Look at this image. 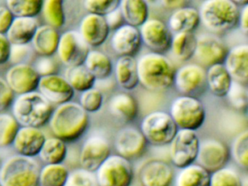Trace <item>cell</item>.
Masks as SVG:
<instances>
[{"instance_id":"obj_1","label":"cell","mask_w":248,"mask_h":186,"mask_svg":"<svg viewBox=\"0 0 248 186\" xmlns=\"http://www.w3.org/2000/svg\"><path fill=\"white\" fill-rule=\"evenodd\" d=\"M139 84L146 90L161 92L173 85L175 68L163 54L147 52L137 61Z\"/></svg>"},{"instance_id":"obj_2","label":"cell","mask_w":248,"mask_h":186,"mask_svg":"<svg viewBox=\"0 0 248 186\" xmlns=\"http://www.w3.org/2000/svg\"><path fill=\"white\" fill-rule=\"evenodd\" d=\"M50 127L56 138L66 142L78 140L89 125V116L79 103L69 101L59 105L53 112Z\"/></svg>"},{"instance_id":"obj_3","label":"cell","mask_w":248,"mask_h":186,"mask_svg":"<svg viewBox=\"0 0 248 186\" xmlns=\"http://www.w3.org/2000/svg\"><path fill=\"white\" fill-rule=\"evenodd\" d=\"M53 105L38 92L20 94L13 104V116L22 126L40 128L50 121Z\"/></svg>"},{"instance_id":"obj_4","label":"cell","mask_w":248,"mask_h":186,"mask_svg":"<svg viewBox=\"0 0 248 186\" xmlns=\"http://www.w3.org/2000/svg\"><path fill=\"white\" fill-rule=\"evenodd\" d=\"M198 11L200 22L212 33H223L238 24L239 8L233 0H206Z\"/></svg>"},{"instance_id":"obj_5","label":"cell","mask_w":248,"mask_h":186,"mask_svg":"<svg viewBox=\"0 0 248 186\" xmlns=\"http://www.w3.org/2000/svg\"><path fill=\"white\" fill-rule=\"evenodd\" d=\"M40 169L33 158L16 155L0 167L2 186H39Z\"/></svg>"},{"instance_id":"obj_6","label":"cell","mask_w":248,"mask_h":186,"mask_svg":"<svg viewBox=\"0 0 248 186\" xmlns=\"http://www.w3.org/2000/svg\"><path fill=\"white\" fill-rule=\"evenodd\" d=\"M169 114L178 129L197 131L204 124L206 112L197 97L180 95L171 103Z\"/></svg>"},{"instance_id":"obj_7","label":"cell","mask_w":248,"mask_h":186,"mask_svg":"<svg viewBox=\"0 0 248 186\" xmlns=\"http://www.w3.org/2000/svg\"><path fill=\"white\" fill-rule=\"evenodd\" d=\"M178 129L170 115L164 110L151 112L140 122V132L148 143L155 146L169 145Z\"/></svg>"},{"instance_id":"obj_8","label":"cell","mask_w":248,"mask_h":186,"mask_svg":"<svg viewBox=\"0 0 248 186\" xmlns=\"http://www.w3.org/2000/svg\"><path fill=\"white\" fill-rule=\"evenodd\" d=\"M95 174L99 186H130L134 177L132 163L118 154L110 155Z\"/></svg>"},{"instance_id":"obj_9","label":"cell","mask_w":248,"mask_h":186,"mask_svg":"<svg viewBox=\"0 0 248 186\" xmlns=\"http://www.w3.org/2000/svg\"><path fill=\"white\" fill-rule=\"evenodd\" d=\"M200 141L196 131L178 129L169 144L172 164L178 169L194 164L197 159Z\"/></svg>"},{"instance_id":"obj_10","label":"cell","mask_w":248,"mask_h":186,"mask_svg":"<svg viewBox=\"0 0 248 186\" xmlns=\"http://www.w3.org/2000/svg\"><path fill=\"white\" fill-rule=\"evenodd\" d=\"M173 85L181 95L197 96L207 87L206 70L200 64L188 63L175 70Z\"/></svg>"},{"instance_id":"obj_11","label":"cell","mask_w":248,"mask_h":186,"mask_svg":"<svg viewBox=\"0 0 248 186\" xmlns=\"http://www.w3.org/2000/svg\"><path fill=\"white\" fill-rule=\"evenodd\" d=\"M230 151L226 143L216 138L200 141L196 161L210 174L226 167Z\"/></svg>"},{"instance_id":"obj_12","label":"cell","mask_w":248,"mask_h":186,"mask_svg":"<svg viewBox=\"0 0 248 186\" xmlns=\"http://www.w3.org/2000/svg\"><path fill=\"white\" fill-rule=\"evenodd\" d=\"M90 50V46L83 40L79 31H68L61 35L58 55L68 68L83 65Z\"/></svg>"},{"instance_id":"obj_13","label":"cell","mask_w":248,"mask_h":186,"mask_svg":"<svg viewBox=\"0 0 248 186\" xmlns=\"http://www.w3.org/2000/svg\"><path fill=\"white\" fill-rule=\"evenodd\" d=\"M229 49L223 40L213 33H202L197 36L194 57L202 66L208 67L223 63Z\"/></svg>"},{"instance_id":"obj_14","label":"cell","mask_w":248,"mask_h":186,"mask_svg":"<svg viewBox=\"0 0 248 186\" xmlns=\"http://www.w3.org/2000/svg\"><path fill=\"white\" fill-rule=\"evenodd\" d=\"M139 29L141 42L152 52L162 54L170 47L172 33L162 20L149 18Z\"/></svg>"},{"instance_id":"obj_15","label":"cell","mask_w":248,"mask_h":186,"mask_svg":"<svg viewBox=\"0 0 248 186\" xmlns=\"http://www.w3.org/2000/svg\"><path fill=\"white\" fill-rule=\"evenodd\" d=\"M111 155L109 142L104 137L93 135L84 142L79 161L84 170L95 173L100 166Z\"/></svg>"},{"instance_id":"obj_16","label":"cell","mask_w":248,"mask_h":186,"mask_svg":"<svg viewBox=\"0 0 248 186\" xmlns=\"http://www.w3.org/2000/svg\"><path fill=\"white\" fill-rule=\"evenodd\" d=\"M147 143L140 129L132 126L120 129L114 140L117 154L129 161L140 158L144 154Z\"/></svg>"},{"instance_id":"obj_17","label":"cell","mask_w":248,"mask_h":186,"mask_svg":"<svg viewBox=\"0 0 248 186\" xmlns=\"http://www.w3.org/2000/svg\"><path fill=\"white\" fill-rule=\"evenodd\" d=\"M140 186H170L174 180V170L164 160L145 161L139 170Z\"/></svg>"},{"instance_id":"obj_18","label":"cell","mask_w":248,"mask_h":186,"mask_svg":"<svg viewBox=\"0 0 248 186\" xmlns=\"http://www.w3.org/2000/svg\"><path fill=\"white\" fill-rule=\"evenodd\" d=\"M39 93L52 105H62L71 101L75 95V90L65 77L53 74L40 77Z\"/></svg>"},{"instance_id":"obj_19","label":"cell","mask_w":248,"mask_h":186,"mask_svg":"<svg viewBox=\"0 0 248 186\" xmlns=\"http://www.w3.org/2000/svg\"><path fill=\"white\" fill-rule=\"evenodd\" d=\"M40 79L34 67L27 63L13 65L6 74L7 84L13 93L19 95L35 91Z\"/></svg>"},{"instance_id":"obj_20","label":"cell","mask_w":248,"mask_h":186,"mask_svg":"<svg viewBox=\"0 0 248 186\" xmlns=\"http://www.w3.org/2000/svg\"><path fill=\"white\" fill-rule=\"evenodd\" d=\"M141 42L139 29L126 23L115 29L111 37V48L119 57L133 56Z\"/></svg>"},{"instance_id":"obj_21","label":"cell","mask_w":248,"mask_h":186,"mask_svg":"<svg viewBox=\"0 0 248 186\" xmlns=\"http://www.w3.org/2000/svg\"><path fill=\"white\" fill-rule=\"evenodd\" d=\"M109 32V27L104 16L88 13L79 25V34L91 47L103 45L107 41Z\"/></svg>"},{"instance_id":"obj_22","label":"cell","mask_w":248,"mask_h":186,"mask_svg":"<svg viewBox=\"0 0 248 186\" xmlns=\"http://www.w3.org/2000/svg\"><path fill=\"white\" fill-rule=\"evenodd\" d=\"M46 138L40 128L21 126L16 135L13 145L18 155L33 158L40 154Z\"/></svg>"},{"instance_id":"obj_23","label":"cell","mask_w":248,"mask_h":186,"mask_svg":"<svg viewBox=\"0 0 248 186\" xmlns=\"http://www.w3.org/2000/svg\"><path fill=\"white\" fill-rule=\"evenodd\" d=\"M223 64L233 81L248 84V44L235 45L229 49Z\"/></svg>"},{"instance_id":"obj_24","label":"cell","mask_w":248,"mask_h":186,"mask_svg":"<svg viewBox=\"0 0 248 186\" xmlns=\"http://www.w3.org/2000/svg\"><path fill=\"white\" fill-rule=\"evenodd\" d=\"M200 23V14L195 7L186 6L171 13L168 20V28L175 33L193 32Z\"/></svg>"},{"instance_id":"obj_25","label":"cell","mask_w":248,"mask_h":186,"mask_svg":"<svg viewBox=\"0 0 248 186\" xmlns=\"http://www.w3.org/2000/svg\"><path fill=\"white\" fill-rule=\"evenodd\" d=\"M114 76L120 87L134 90L139 84L137 60L133 56L119 57L114 65Z\"/></svg>"},{"instance_id":"obj_26","label":"cell","mask_w":248,"mask_h":186,"mask_svg":"<svg viewBox=\"0 0 248 186\" xmlns=\"http://www.w3.org/2000/svg\"><path fill=\"white\" fill-rule=\"evenodd\" d=\"M61 35L57 29L48 26H40L31 43L34 51L41 57H51L57 52Z\"/></svg>"},{"instance_id":"obj_27","label":"cell","mask_w":248,"mask_h":186,"mask_svg":"<svg viewBox=\"0 0 248 186\" xmlns=\"http://www.w3.org/2000/svg\"><path fill=\"white\" fill-rule=\"evenodd\" d=\"M110 113L114 117L124 122H131L139 113L137 100L129 93L114 94L108 103Z\"/></svg>"},{"instance_id":"obj_28","label":"cell","mask_w":248,"mask_h":186,"mask_svg":"<svg viewBox=\"0 0 248 186\" xmlns=\"http://www.w3.org/2000/svg\"><path fill=\"white\" fill-rule=\"evenodd\" d=\"M37 28L38 25L34 17H14L6 36L11 45H29Z\"/></svg>"},{"instance_id":"obj_29","label":"cell","mask_w":248,"mask_h":186,"mask_svg":"<svg viewBox=\"0 0 248 186\" xmlns=\"http://www.w3.org/2000/svg\"><path fill=\"white\" fill-rule=\"evenodd\" d=\"M233 79L223 63L215 64L206 70V84L216 97H226Z\"/></svg>"},{"instance_id":"obj_30","label":"cell","mask_w":248,"mask_h":186,"mask_svg":"<svg viewBox=\"0 0 248 186\" xmlns=\"http://www.w3.org/2000/svg\"><path fill=\"white\" fill-rule=\"evenodd\" d=\"M126 24L139 28L149 19V6L143 0H121L119 5Z\"/></svg>"},{"instance_id":"obj_31","label":"cell","mask_w":248,"mask_h":186,"mask_svg":"<svg viewBox=\"0 0 248 186\" xmlns=\"http://www.w3.org/2000/svg\"><path fill=\"white\" fill-rule=\"evenodd\" d=\"M175 176V186H210V174L197 164L180 169Z\"/></svg>"},{"instance_id":"obj_32","label":"cell","mask_w":248,"mask_h":186,"mask_svg":"<svg viewBox=\"0 0 248 186\" xmlns=\"http://www.w3.org/2000/svg\"><path fill=\"white\" fill-rule=\"evenodd\" d=\"M197 46V36L193 32L174 33L171 39L172 55L181 61H188L194 57Z\"/></svg>"},{"instance_id":"obj_33","label":"cell","mask_w":248,"mask_h":186,"mask_svg":"<svg viewBox=\"0 0 248 186\" xmlns=\"http://www.w3.org/2000/svg\"><path fill=\"white\" fill-rule=\"evenodd\" d=\"M84 65L93 74L95 79L108 78L112 72V62L109 57L99 50H90Z\"/></svg>"},{"instance_id":"obj_34","label":"cell","mask_w":248,"mask_h":186,"mask_svg":"<svg viewBox=\"0 0 248 186\" xmlns=\"http://www.w3.org/2000/svg\"><path fill=\"white\" fill-rule=\"evenodd\" d=\"M67 154L66 142L54 136L46 138L38 155L46 164H62Z\"/></svg>"},{"instance_id":"obj_35","label":"cell","mask_w":248,"mask_h":186,"mask_svg":"<svg viewBox=\"0 0 248 186\" xmlns=\"http://www.w3.org/2000/svg\"><path fill=\"white\" fill-rule=\"evenodd\" d=\"M65 78L75 91L81 93L93 88L96 81L84 65L68 68L65 74Z\"/></svg>"},{"instance_id":"obj_36","label":"cell","mask_w":248,"mask_h":186,"mask_svg":"<svg viewBox=\"0 0 248 186\" xmlns=\"http://www.w3.org/2000/svg\"><path fill=\"white\" fill-rule=\"evenodd\" d=\"M69 174V170L64 164H46L40 170L39 185L40 186H64Z\"/></svg>"},{"instance_id":"obj_37","label":"cell","mask_w":248,"mask_h":186,"mask_svg":"<svg viewBox=\"0 0 248 186\" xmlns=\"http://www.w3.org/2000/svg\"><path fill=\"white\" fill-rule=\"evenodd\" d=\"M42 0H8L7 7L14 17H34L41 13Z\"/></svg>"},{"instance_id":"obj_38","label":"cell","mask_w":248,"mask_h":186,"mask_svg":"<svg viewBox=\"0 0 248 186\" xmlns=\"http://www.w3.org/2000/svg\"><path fill=\"white\" fill-rule=\"evenodd\" d=\"M42 13L47 25L59 29L66 21L63 1L61 0H46L43 1Z\"/></svg>"},{"instance_id":"obj_39","label":"cell","mask_w":248,"mask_h":186,"mask_svg":"<svg viewBox=\"0 0 248 186\" xmlns=\"http://www.w3.org/2000/svg\"><path fill=\"white\" fill-rule=\"evenodd\" d=\"M19 128L13 115L0 113V147L12 145Z\"/></svg>"},{"instance_id":"obj_40","label":"cell","mask_w":248,"mask_h":186,"mask_svg":"<svg viewBox=\"0 0 248 186\" xmlns=\"http://www.w3.org/2000/svg\"><path fill=\"white\" fill-rule=\"evenodd\" d=\"M232 158L239 167L247 170L248 167V131L241 132L233 140L231 150Z\"/></svg>"},{"instance_id":"obj_41","label":"cell","mask_w":248,"mask_h":186,"mask_svg":"<svg viewBox=\"0 0 248 186\" xmlns=\"http://www.w3.org/2000/svg\"><path fill=\"white\" fill-rule=\"evenodd\" d=\"M210 186H243L239 173L224 167L210 174Z\"/></svg>"},{"instance_id":"obj_42","label":"cell","mask_w":248,"mask_h":186,"mask_svg":"<svg viewBox=\"0 0 248 186\" xmlns=\"http://www.w3.org/2000/svg\"><path fill=\"white\" fill-rule=\"evenodd\" d=\"M226 97L232 107L241 111H246L248 103V90L246 84L233 80Z\"/></svg>"},{"instance_id":"obj_43","label":"cell","mask_w":248,"mask_h":186,"mask_svg":"<svg viewBox=\"0 0 248 186\" xmlns=\"http://www.w3.org/2000/svg\"><path fill=\"white\" fill-rule=\"evenodd\" d=\"M104 103V96L98 89L93 87L82 92L79 99V105L87 113H95L101 109Z\"/></svg>"},{"instance_id":"obj_44","label":"cell","mask_w":248,"mask_h":186,"mask_svg":"<svg viewBox=\"0 0 248 186\" xmlns=\"http://www.w3.org/2000/svg\"><path fill=\"white\" fill-rule=\"evenodd\" d=\"M83 5L90 14L105 17L119 8L120 0H85Z\"/></svg>"},{"instance_id":"obj_45","label":"cell","mask_w":248,"mask_h":186,"mask_svg":"<svg viewBox=\"0 0 248 186\" xmlns=\"http://www.w3.org/2000/svg\"><path fill=\"white\" fill-rule=\"evenodd\" d=\"M64 186H99L94 172L77 169L69 172Z\"/></svg>"},{"instance_id":"obj_46","label":"cell","mask_w":248,"mask_h":186,"mask_svg":"<svg viewBox=\"0 0 248 186\" xmlns=\"http://www.w3.org/2000/svg\"><path fill=\"white\" fill-rule=\"evenodd\" d=\"M31 52L32 50L29 45H11L9 61L14 65L26 63Z\"/></svg>"},{"instance_id":"obj_47","label":"cell","mask_w":248,"mask_h":186,"mask_svg":"<svg viewBox=\"0 0 248 186\" xmlns=\"http://www.w3.org/2000/svg\"><path fill=\"white\" fill-rule=\"evenodd\" d=\"M34 69L40 77L56 74L58 64L51 57H41L36 62Z\"/></svg>"},{"instance_id":"obj_48","label":"cell","mask_w":248,"mask_h":186,"mask_svg":"<svg viewBox=\"0 0 248 186\" xmlns=\"http://www.w3.org/2000/svg\"><path fill=\"white\" fill-rule=\"evenodd\" d=\"M14 100V94L5 80L0 78V113L6 110Z\"/></svg>"},{"instance_id":"obj_49","label":"cell","mask_w":248,"mask_h":186,"mask_svg":"<svg viewBox=\"0 0 248 186\" xmlns=\"http://www.w3.org/2000/svg\"><path fill=\"white\" fill-rule=\"evenodd\" d=\"M14 16L7 7H0V33L6 34L11 27Z\"/></svg>"},{"instance_id":"obj_50","label":"cell","mask_w":248,"mask_h":186,"mask_svg":"<svg viewBox=\"0 0 248 186\" xmlns=\"http://www.w3.org/2000/svg\"><path fill=\"white\" fill-rule=\"evenodd\" d=\"M11 44L6 35L0 33V65L5 64L9 61Z\"/></svg>"},{"instance_id":"obj_51","label":"cell","mask_w":248,"mask_h":186,"mask_svg":"<svg viewBox=\"0 0 248 186\" xmlns=\"http://www.w3.org/2000/svg\"><path fill=\"white\" fill-rule=\"evenodd\" d=\"M106 20H107V24H108L109 29H117V28L120 27L122 25L124 24L123 23V16H122L121 13H120V9L117 8L114 11L111 12L109 14L106 16Z\"/></svg>"},{"instance_id":"obj_52","label":"cell","mask_w":248,"mask_h":186,"mask_svg":"<svg viewBox=\"0 0 248 186\" xmlns=\"http://www.w3.org/2000/svg\"><path fill=\"white\" fill-rule=\"evenodd\" d=\"M238 25L241 31L247 36L248 33V4L243 6L242 9L239 10Z\"/></svg>"},{"instance_id":"obj_53","label":"cell","mask_w":248,"mask_h":186,"mask_svg":"<svg viewBox=\"0 0 248 186\" xmlns=\"http://www.w3.org/2000/svg\"><path fill=\"white\" fill-rule=\"evenodd\" d=\"M160 3L166 8L173 9L174 10H175L177 9L187 6L188 1H185V0H175V1H168V0L166 1V0H165V1H161Z\"/></svg>"},{"instance_id":"obj_54","label":"cell","mask_w":248,"mask_h":186,"mask_svg":"<svg viewBox=\"0 0 248 186\" xmlns=\"http://www.w3.org/2000/svg\"><path fill=\"white\" fill-rule=\"evenodd\" d=\"M233 2H234L235 4L238 6V7H239V6H241V7H243V6L246 5V4H248V1H247V0H245V1H242V0H238V1H235V0H233Z\"/></svg>"},{"instance_id":"obj_55","label":"cell","mask_w":248,"mask_h":186,"mask_svg":"<svg viewBox=\"0 0 248 186\" xmlns=\"http://www.w3.org/2000/svg\"><path fill=\"white\" fill-rule=\"evenodd\" d=\"M1 164H2V159H1V158H0V167H1Z\"/></svg>"},{"instance_id":"obj_56","label":"cell","mask_w":248,"mask_h":186,"mask_svg":"<svg viewBox=\"0 0 248 186\" xmlns=\"http://www.w3.org/2000/svg\"><path fill=\"white\" fill-rule=\"evenodd\" d=\"M0 186H2V184H1V183H0Z\"/></svg>"}]
</instances>
